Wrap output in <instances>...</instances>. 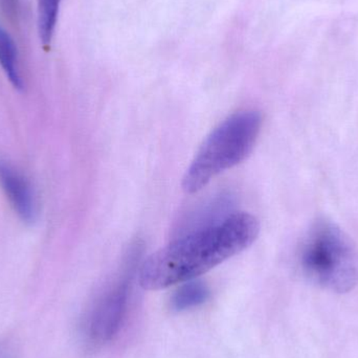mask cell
Returning a JSON list of instances; mask_svg holds the SVG:
<instances>
[{"label": "cell", "mask_w": 358, "mask_h": 358, "mask_svg": "<svg viewBox=\"0 0 358 358\" xmlns=\"http://www.w3.org/2000/svg\"><path fill=\"white\" fill-rule=\"evenodd\" d=\"M261 126L258 111H240L227 117L196 153L183 176V189L189 194L199 192L219 174L239 165L254 149Z\"/></svg>", "instance_id": "3957f363"}, {"label": "cell", "mask_w": 358, "mask_h": 358, "mask_svg": "<svg viewBox=\"0 0 358 358\" xmlns=\"http://www.w3.org/2000/svg\"><path fill=\"white\" fill-rule=\"evenodd\" d=\"M0 6L10 16H16L18 10V0H0Z\"/></svg>", "instance_id": "9c48e42d"}, {"label": "cell", "mask_w": 358, "mask_h": 358, "mask_svg": "<svg viewBox=\"0 0 358 358\" xmlns=\"http://www.w3.org/2000/svg\"><path fill=\"white\" fill-rule=\"evenodd\" d=\"M259 231L256 217L236 213L185 233L142 263L141 286L147 290L165 289L196 279L248 248Z\"/></svg>", "instance_id": "6da1fadb"}, {"label": "cell", "mask_w": 358, "mask_h": 358, "mask_svg": "<svg viewBox=\"0 0 358 358\" xmlns=\"http://www.w3.org/2000/svg\"><path fill=\"white\" fill-rule=\"evenodd\" d=\"M0 358H16V355L8 345H0Z\"/></svg>", "instance_id": "30bf717a"}, {"label": "cell", "mask_w": 358, "mask_h": 358, "mask_svg": "<svg viewBox=\"0 0 358 358\" xmlns=\"http://www.w3.org/2000/svg\"><path fill=\"white\" fill-rule=\"evenodd\" d=\"M61 0H38V31L43 45H50L54 36Z\"/></svg>", "instance_id": "ba28073f"}, {"label": "cell", "mask_w": 358, "mask_h": 358, "mask_svg": "<svg viewBox=\"0 0 358 358\" xmlns=\"http://www.w3.org/2000/svg\"><path fill=\"white\" fill-rule=\"evenodd\" d=\"M0 185L21 220L33 222L36 202L31 185L14 166L3 159H0Z\"/></svg>", "instance_id": "5b68a950"}, {"label": "cell", "mask_w": 358, "mask_h": 358, "mask_svg": "<svg viewBox=\"0 0 358 358\" xmlns=\"http://www.w3.org/2000/svg\"><path fill=\"white\" fill-rule=\"evenodd\" d=\"M130 273L120 278L92 305L84 322V334L94 345L110 342L121 329L127 313Z\"/></svg>", "instance_id": "277c9868"}, {"label": "cell", "mask_w": 358, "mask_h": 358, "mask_svg": "<svg viewBox=\"0 0 358 358\" xmlns=\"http://www.w3.org/2000/svg\"><path fill=\"white\" fill-rule=\"evenodd\" d=\"M301 269L313 284L346 294L358 283V252L340 227L320 219L307 231L299 254Z\"/></svg>", "instance_id": "7a4b0ae2"}, {"label": "cell", "mask_w": 358, "mask_h": 358, "mask_svg": "<svg viewBox=\"0 0 358 358\" xmlns=\"http://www.w3.org/2000/svg\"><path fill=\"white\" fill-rule=\"evenodd\" d=\"M0 65L14 88L22 90L23 81L19 71L17 48L10 34L1 25H0Z\"/></svg>", "instance_id": "52a82bcc"}, {"label": "cell", "mask_w": 358, "mask_h": 358, "mask_svg": "<svg viewBox=\"0 0 358 358\" xmlns=\"http://www.w3.org/2000/svg\"><path fill=\"white\" fill-rule=\"evenodd\" d=\"M181 284L182 285L174 292L171 298L173 310L181 313L195 308L206 303L210 296V290L203 282L194 279Z\"/></svg>", "instance_id": "8992f818"}]
</instances>
